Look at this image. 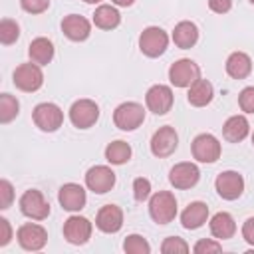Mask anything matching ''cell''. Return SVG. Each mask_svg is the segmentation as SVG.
Segmentation results:
<instances>
[{
	"label": "cell",
	"mask_w": 254,
	"mask_h": 254,
	"mask_svg": "<svg viewBox=\"0 0 254 254\" xmlns=\"http://www.w3.org/2000/svg\"><path fill=\"white\" fill-rule=\"evenodd\" d=\"M149 214L157 224H169L177 216V198L169 190H159L149 198Z\"/></svg>",
	"instance_id": "cell-1"
},
{
	"label": "cell",
	"mask_w": 254,
	"mask_h": 254,
	"mask_svg": "<svg viewBox=\"0 0 254 254\" xmlns=\"http://www.w3.org/2000/svg\"><path fill=\"white\" fill-rule=\"evenodd\" d=\"M145 121V109L137 101H125L115 107L113 111V123L121 131H133Z\"/></svg>",
	"instance_id": "cell-2"
},
{
	"label": "cell",
	"mask_w": 254,
	"mask_h": 254,
	"mask_svg": "<svg viewBox=\"0 0 254 254\" xmlns=\"http://www.w3.org/2000/svg\"><path fill=\"white\" fill-rule=\"evenodd\" d=\"M169 46V36L159 26H149L139 36V48L147 58H159Z\"/></svg>",
	"instance_id": "cell-3"
},
{
	"label": "cell",
	"mask_w": 254,
	"mask_h": 254,
	"mask_svg": "<svg viewBox=\"0 0 254 254\" xmlns=\"http://www.w3.org/2000/svg\"><path fill=\"white\" fill-rule=\"evenodd\" d=\"M32 119H34V123H36L38 129H42L46 133H52V131H58L62 127V123H64V111L56 103L44 101V103H38L34 107Z\"/></svg>",
	"instance_id": "cell-4"
},
{
	"label": "cell",
	"mask_w": 254,
	"mask_h": 254,
	"mask_svg": "<svg viewBox=\"0 0 254 254\" xmlns=\"http://www.w3.org/2000/svg\"><path fill=\"white\" fill-rule=\"evenodd\" d=\"M14 85L22 91H38L42 85H44V73H42V67L34 62H28V64H20L16 69H14Z\"/></svg>",
	"instance_id": "cell-5"
},
{
	"label": "cell",
	"mask_w": 254,
	"mask_h": 254,
	"mask_svg": "<svg viewBox=\"0 0 254 254\" xmlns=\"http://www.w3.org/2000/svg\"><path fill=\"white\" fill-rule=\"evenodd\" d=\"M99 119V107L91 99H77L69 107V121L77 129H89Z\"/></svg>",
	"instance_id": "cell-6"
},
{
	"label": "cell",
	"mask_w": 254,
	"mask_h": 254,
	"mask_svg": "<svg viewBox=\"0 0 254 254\" xmlns=\"http://www.w3.org/2000/svg\"><path fill=\"white\" fill-rule=\"evenodd\" d=\"M198 77H200V67L189 58L177 60L169 67V79L175 87H190Z\"/></svg>",
	"instance_id": "cell-7"
},
{
	"label": "cell",
	"mask_w": 254,
	"mask_h": 254,
	"mask_svg": "<svg viewBox=\"0 0 254 254\" xmlns=\"http://www.w3.org/2000/svg\"><path fill=\"white\" fill-rule=\"evenodd\" d=\"M20 210L24 216H28L32 220H44L50 214V204L38 189H28L20 196Z\"/></svg>",
	"instance_id": "cell-8"
},
{
	"label": "cell",
	"mask_w": 254,
	"mask_h": 254,
	"mask_svg": "<svg viewBox=\"0 0 254 254\" xmlns=\"http://www.w3.org/2000/svg\"><path fill=\"white\" fill-rule=\"evenodd\" d=\"M190 151L198 163H214L220 157V141L210 133H200L192 139Z\"/></svg>",
	"instance_id": "cell-9"
},
{
	"label": "cell",
	"mask_w": 254,
	"mask_h": 254,
	"mask_svg": "<svg viewBox=\"0 0 254 254\" xmlns=\"http://www.w3.org/2000/svg\"><path fill=\"white\" fill-rule=\"evenodd\" d=\"M16 238H18V244L24 248V250H30V252H36V250H42L48 242V232L42 224H36V222H26L18 228L16 232Z\"/></svg>",
	"instance_id": "cell-10"
},
{
	"label": "cell",
	"mask_w": 254,
	"mask_h": 254,
	"mask_svg": "<svg viewBox=\"0 0 254 254\" xmlns=\"http://www.w3.org/2000/svg\"><path fill=\"white\" fill-rule=\"evenodd\" d=\"M177 145H179V135H177L175 127H171V125L159 127L151 137V153L159 159L173 155Z\"/></svg>",
	"instance_id": "cell-11"
},
{
	"label": "cell",
	"mask_w": 254,
	"mask_h": 254,
	"mask_svg": "<svg viewBox=\"0 0 254 254\" xmlns=\"http://www.w3.org/2000/svg\"><path fill=\"white\" fill-rule=\"evenodd\" d=\"M145 103H147V109L153 111L155 115H165L173 107V89L163 83L151 85L145 93Z\"/></svg>",
	"instance_id": "cell-12"
},
{
	"label": "cell",
	"mask_w": 254,
	"mask_h": 254,
	"mask_svg": "<svg viewBox=\"0 0 254 254\" xmlns=\"http://www.w3.org/2000/svg\"><path fill=\"white\" fill-rule=\"evenodd\" d=\"M85 185L97 194H105L115 185V173L107 165H95L85 173Z\"/></svg>",
	"instance_id": "cell-13"
},
{
	"label": "cell",
	"mask_w": 254,
	"mask_h": 254,
	"mask_svg": "<svg viewBox=\"0 0 254 254\" xmlns=\"http://www.w3.org/2000/svg\"><path fill=\"white\" fill-rule=\"evenodd\" d=\"M214 187L224 200H236L244 192V179L236 171H224L216 177Z\"/></svg>",
	"instance_id": "cell-14"
},
{
	"label": "cell",
	"mask_w": 254,
	"mask_h": 254,
	"mask_svg": "<svg viewBox=\"0 0 254 254\" xmlns=\"http://www.w3.org/2000/svg\"><path fill=\"white\" fill-rule=\"evenodd\" d=\"M91 230H93V226L85 216L73 214L64 222V238L69 244H75V246L85 244L91 238Z\"/></svg>",
	"instance_id": "cell-15"
},
{
	"label": "cell",
	"mask_w": 254,
	"mask_h": 254,
	"mask_svg": "<svg viewBox=\"0 0 254 254\" xmlns=\"http://www.w3.org/2000/svg\"><path fill=\"white\" fill-rule=\"evenodd\" d=\"M198 179H200L198 167H196L194 163H189V161L177 163V165L171 169V173H169L171 185H173L175 189H181V190L194 187V185L198 183Z\"/></svg>",
	"instance_id": "cell-16"
},
{
	"label": "cell",
	"mask_w": 254,
	"mask_h": 254,
	"mask_svg": "<svg viewBox=\"0 0 254 254\" xmlns=\"http://www.w3.org/2000/svg\"><path fill=\"white\" fill-rule=\"evenodd\" d=\"M58 200H60L62 208H65L69 212H77L85 206V200H87L85 189L77 183H65L58 192Z\"/></svg>",
	"instance_id": "cell-17"
},
{
	"label": "cell",
	"mask_w": 254,
	"mask_h": 254,
	"mask_svg": "<svg viewBox=\"0 0 254 254\" xmlns=\"http://www.w3.org/2000/svg\"><path fill=\"white\" fill-rule=\"evenodd\" d=\"M62 32L71 42H83L91 34V24L87 18H83L79 14H67L62 20Z\"/></svg>",
	"instance_id": "cell-18"
},
{
	"label": "cell",
	"mask_w": 254,
	"mask_h": 254,
	"mask_svg": "<svg viewBox=\"0 0 254 254\" xmlns=\"http://www.w3.org/2000/svg\"><path fill=\"white\" fill-rule=\"evenodd\" d=\"M95 226L105 234H113V232L121 230V226H123V210L117 204L101 206L97 216H95Z\"/></svg>",
	"instance_id": "cell-19"
},
{
	"label": "cell",
	"mask_w": 254,
	"mask_h": 254,
	"mask_svg": "<svg viewBox=\"0 0 254 254\" xmlns=\"http://www.w3.org/2000/svg\"><path fill=\"white\" fill-rule=\"evenodd\" d=\"M208 218V206L200 200H194L190 202L183 212H181V224L187 228V230H196L200 228Z\"/></svg>",
	"instance_id": "cell-20"
},
{
	"label": "cell",
	"mask_w": 254,
	"mask_h": 254,
	"mask_svg": "<svg viewBox=\"0 0 254 254\" xmlns=\"http://www.w3.org/2000/svg\"><path fill=\"white\" fill-rule=\"evenodd\" d=\"M248 133H250V123L244 115H232L222 125V135L230 143H240L242 139L248 137Z\"/></svg>",
	"instance_id": "cell-21"
},
{
	"label": "cell",
	"mask_w": 254,
	"mask_h": 254,
	"mask_svg": "<svg viewBox=\"0 0 254 254\" xmlns=\"http://www.w3.org/2000/svg\"><path fill=\"white\" fill-rule=\"evenodd\" d=\"M173 42L181 50L192 48L198 42V28H196V24L194 22H189V20L179 22L175 26V30H173Z\"/></svg>",
	"instance_id": "cell-22"
},
{
	"label": "cell",
	"mask_w": 254,
	"mask_h": 254,
	"mask_svg": "<svg viewBox=\"0 0 254 254\" xmlns=\"http://www.w3.org/2000/svg\"><path fill=\"white\" fill-rule=\"evenodd\" d=\"M28 56H30V62L38 65H48L54 58V44L44 36L34 38L28 46Z\"/></svg>",
	"instance_id": "cell-23"
},
{
	"label": "cell",
	"mask_w": 254,
	"mask_h": 254,
	"mask_svg": "<svg viewBox=\"0 0 254 254\" xmlns=\"http://www.w3.org/2000/svg\"><path fill=\"white\" fill-rule=\"evenodd\" d=\"M212 95H214V87L208 79H196L190 87H189V93H187V99L192 107H204L212 101Z\"/></svg>",
	"instance_id": "cell-24"
},
{
	"label": "cell",
	"mask_w": 254,
	"mask_h": 254,
	"mask_svg": "<svg viewBox=\"0 0 254 254\" xmlns=\"http://www.w3.org/2000/svg\"><path fill=\"white\" fill-rule=\"evenodd\" d=\"M252 71V60L244 52H232L226 60V73L232 79H244Z\"/></svg>",
	"instance_id": "cell-25"
},
{
	"label": "cell",
	"mask_w": 254,
	"mask_h": 254,
	"mask_svg": "<svg viewBox=\"0 0 254 254\" xmlns=\"http://www.w3.org/2000/svg\"><path fill=\"white\" fill-rule=\"evenodd\" d=\"M210 232L214 238L218 240H228L234 236L236 232V222L232 218V214L228 212H216L212 218H210Z\"/></svg>",
	"instance_id": "cell-26"
},
{
	"label": "cell",
	"mask_w": 254,
	"mask_h": 254,
	"mask_svg": "<svg viewBox=\"0 0 254 254\" xmlns=\"http://www.w3.org/2000/svg\"><path fill=\"white\" fill-rule=\"evenodd\" d=\"M121 22V14L117 12L115 6H109V4H101L95 8L93 12V24L101 30H113L117 28Z\"/></svg>",
	"instance_id": "cell-27"
},
{
	"label": "cell",
	"mask_w": 254,
	"mask_h": 254,
	"mask_svg": "<svg viewBox=\"0 0 254 254\" xmlns=\"http://www.w3.org/2000/svg\"><path fill=\"white\" fill-rule=\"evenodd\" d=\"M105 159L111 165H123V163H127L131 159V147H129V143H125L121 139L111 141L105 147Z\"/></svg>",
	"instance_id": "cell-28"
},
{
	"label": "cell",
	"mask_w": 254,
	"mask_h": 254,
	"mask_svg": "<svg viewBox=\"0 0 254 254\" xmlns=\"http://www.w3.org/2000/svg\"><path fill=\"white\" fill-rule=\"evenodd\" d=\"M20 111V103L14 95L2 93L0 95V123H10Z\"/></svg>",
	"instance_id": "cell-29"
},
{
	"label": "cell",
	"mask_w": 254,
	"mask_h": 254,
	"mask_svg": "<svg viewBox=\"0 0 254 254\" xmlns=\"http://www.w3.org/2000/svg\"><path fill=\"white\" fill-rule=\"evenodd\" d=\"M123 250H125L127 254H149V252H151V246H149V242H147L143 236H139V234H129V236L125 238V242H123Z\"/></svg>",
	"instance_id": "cell-30"
},
{
	"label": "cell",
	"mask_w": 254,
	"mask_h": 254,
	"mask_svg": "<svg viewBox=\"0 0 254 254\" xmlns=\"http://www.w3.org/2000/svg\"><path fill=\"white\" fill-rule=\"evenodd\" d=\"M18 36H20V26L14 20L4 18L0 22V42L4 46H10V44H14L18 40Z\"/></svg>",
	"instance_id": "cell-31"
},
{
	"label": "cell",
	"mask_w": 254,
	"mask_h": 254,
	"mask_svg": "<svg viewBox=\"0 0 254 254\" xmlns=\"http://www.w3.org/2000/svg\"><path fill=\"white\" fill-rule=\"evenodd\" d=\"M161 252L163 254H179V252H189V244L179 238V236H169L163 240L161 244Z\"/></svg>",
	"instance_id": "cell-32"
},
{
	"label": "cell",
	"mask_w": 254,
	"mask_h": 254,
	"mask_svg": "<svg viewBox=\"0 0 254 254\" xmlns=\"http://www.w3.org/2000/svg\"><path fill=\"white\" fill-rule=\"evenodd\" d=\"M133 196H135V200H139V202H143V200H147V198L151 196V183H149V179L137 177V179L133 181Z\"/></svg>",
	"instance_id": "cell-33"
},
{
	"label": "cell",
	"mask_w": 254,
	"mask_h": 254,
	"mask_svg": "<svg viewBox=\"0 0 254 254\" xmlns=\"http://www.w3.org/2000/svg\"><path fill=\"white\" fill-rule=\"evenodd\" d=\"M238 105L244 113H254V85L244 87L238 95Z\"/></svg>",
	"instance_id": "cell-34"
},
{
	"label": "cell",
	"mask_w": 254,
	"mask_h": 254,
	"mask_svg": "<svg viewBox=\"0 0 254 254\" xmlns=\"http://www.w3.org/2000/svg\"><path fill=\"white\" fill-rule=\"evenodd\" d=\"M14 200V187L10 185V181L2 179L0 181V208L6 210Z\"/></svg>",
	"instance_id": "cell-35"
},
{
	"label": "cell",
	"mask_w": 254,
	"mask_h": 254,
	"mask_svg": "<svg viewBox=\"0 0 254 254\" xmlns=\"http://www.w3.org/2000/svg\"><path fill=\"white\" fill-rule=\"evenodd\" d=\"M192 250H194L196 254L220 252V250H222V244H220V242H216V240H210V238H202V240H198V242L192 246Z\"/></svg>",
	"instance_id": "cell-36"
},
{
	"label": "cell",
	"mask_w": 254,
	"mask_h": 254,
	"mask_svg": "<svg viewBox=\"0 0 254 254\" xmlns=\"http://www.w3.org/2000/svg\"><path fill=\"white\" fill-rule=\"evenodd\" d=\"M20 6L28 12V14H42L48 10L50 0H20Z\"/></svg>",
	"instance_id": "cell-37"
},
{
	"label": "cell",
	"mask_w": 254,
	"mask_h": 254,
	"mask_svg": "<svg viewBox=\"0 0 254 254\" xmlns=\"http://www.w3.org/2000/svg\"><path fill=\"white\" fill-rule=\"evenodd\" d=\"M242 238L250 246H254V216H250V218L244 220V224H242Z\"/></svg>",
	"instance_id": "cell-38"
},
{
	"label": "cell",
	"mask_w": 254,
	"mask_h": 254,
	"mask_svg": "<svg viewBox=\"0 0 254 254\" xmlns=\"http://www.w3.org/2000/svg\"><path fill=\"white\" fill-rule=\"evenodd\" d=\"M12 240V226L6 218H0V246H6Z\"/></svg>",
	"instance_id": "cell-39"
},
{
	"label": "cell",
	"mask_w": 254,
	"mask_h": 254,
	"mask_svg": "<svg viewBox=\"0 0 254 254\" xmlns=\"http://www.w3.org/2000/svg\"><path fill=\"white\" fill-rule=\"evenodd\" d=\"M208 8L216 14H226L232 8V0H208Z\"/></svg>",
	"instance_id": "cell-40"
},
{
	"label": "cell",
	"mask_w": 254,
	"mask_h": 254,
	"mask_svg": "<svg viewBox=\"0 0 254 254\" xmlns=\"http://www.w3.org/2000/svg\"><path fill=\"white\" fill-rule=\"evenodd\" d=\"M113 4H117V6H123V8H127V6H131L135 0H111Z\"/></svg>",
	"instance_id": "cell-41"
},
{
	"label": "cell",
	"mask_w": 254,
	"mask_h": 254,
	"mask_svg": "<svg viewBox=\"0 0 254 254\" xmlns=\"http://www.w3.org/2000/svg\"><path fill=\"white\" fill-rule=\"evenodd\" d=\"M83 2H87V4H97V2H101V0H83Z\"/></svg>",
	"instance_id": "cell-42"
},
{
	"label": "cell",
	"mask_w": 254,
	"mask_h": 254,
	"mask_svg": "<svg viewBox=\"0 0 254 254\" xmlns=\"http://www.w3.org/2000/svg\"><path fill=\"white\" fill-rule=\"evenodd\" d=\"M252 145H254V133H252Z\"/></svg>",
	"instance_id": "cell-43"
},
{
	"label": "cell",
	"mask_w": 254,
	"mask_h": 254,
	"mask_svg": "<svg viewBox=\"0 0 254 254\" xmlns=\"http://www.w3.org/2000/svg\"><path fill=\"white\" fill-rule=\"evenodd\" d=\"M250 4H254V0H250Z\"/></svg>",
	"instance_id": "cell-44"
}]
</instances>
